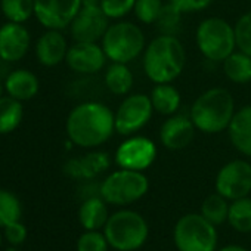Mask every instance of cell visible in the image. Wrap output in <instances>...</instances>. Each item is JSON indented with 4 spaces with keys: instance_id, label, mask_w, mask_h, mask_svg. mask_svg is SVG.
Segmentation results:
<instances>
[{
    "instance_id": "cell-1",
    "label": "cell",
    "mask_w": 251,
    "mask_h": 251,
    "mask_svg": "<svg viewBox=\"0 0 251 251\" xmlns=\"http://www.w3.org/2000/svg\"><path fill=\"white\" fill-rule=\"evenodd\" d=\"M65 129L75 147L86 150L102 147L115 132L114 112L98 100L81 102L70 111Z\"/></svg>"
},
{
    "instance_id": "cell-2",
    "label": "cell",
    "mask_w": 251,
    "mask_h": 251,
    "mask_svg": "<svg viewBox=\"0 0 251 251\" xmlns=\"http://www.w3.org/2000/svg\"><path fill=\"white\" fill-rule=\"evenodd\" d=\"M186 64V52L177 36L160 34L154 37L142 53L145 75L154 83H173Z\"/></svg>"
},
{
    "instance_id": "cell-3",
    "label": "cell",
    "mask_w": 251,
    "mask_h": 251,
    "mask_svg": "<svg viewBox=\"0 0 251 251\" xmlns=\"http://www.w3.org/2000/svg\"><path fill=\"white\" fill-rule=\"evenodd\" d=\"M235 111L232 93L225 87H211L204 90L194 100L189 117L198 132L217 135L227 130Z\"/></svg>"
},
{
    "instance_id": "cell-4",
    "label": "cell",
    "mask_w": 251,
    "mask_h": 251,
    "mask_svg": "<svg viewBox=\"0 0 251 251\" xmlns=\"http://www.w3.org/2000/svg\"><path fill=\"white\" fill-rule=\"evenodd\" d=\"M103 233L111 248L117 251H136L147 242L150 226L138 211L118 210L109 214Z\"/></svg>"
},
{
    "instance_id": "cell-5",
    "label": "cell",
    "mask_w": 251,
    "mask_h": 251,
    "mask_svg": "<svg viewBox=\"0 0 251 251\" xmlns=\"http://www.w3.org/2000/svg\"><path fill=\"white\" fill-rule=\"evenodd\" d=\"M100 46L108 61L130 64L139 58L147 48L145 33L135 23L118 21L109 24L100 40Z\"/></svg>"
},
{
    "instance_id": "cell-6",
    "label": "cell",
    "mask_w": 251,
    "mask_h": 251,
    "mask_svg": "<svg viewBox=\"0 0 251 251\" xmlns=\"http://www.w3.org/2000/svg\"><path fill=\"white\" fill-rule=\"evenodd\" d=\"M195 43L200 53L207 61L222 64L236 50L235 28L223 18H205L195 30Z\"/></svg>"
},
{
    "instance_id": "cell-7",
    "label": "cell",
    "mask_w": 251,
    "mask_h": 251,
    "mask_svg": "<svg viewBox=\"0 0 251 251\" xmlns=\"http://www.w3.org/2000/svg\"><path fill=\"white\" fill-rule=\"evenodd\" d=\"M150 180L144 172L120 169L100 182V197L111 205H130L147 195Z\"/></svg>"
},
{
    "instance_id": "cell-8",
    "label": "cell",
    "mask_w": 251,
    "mask_h": 251,
    "mask_svg": "<svg viewBox=\"0 0 251 251\" xmlns=\"http://www.w3.org/2000/svg\"><path fill=\"white\" fill-rule=\"evenodd\" d=\"M216 226L201 213L182 216L173 229V242L177 251H216Z\"/></svg>"
},
{
    "instance_id": "cell-9",
    "label": "cell",
    "mask_w": 251,
    "mask_h": 251,
    "mask_svg": "<svg viewBox=\"0 0 251 251\" xmlns=\"http://www.w3.org/2000/svg\"><path fill=\"white\" fill-rule=\"evenodd\" d=\"M154 106L150 95L129 93L123 98L114 112L115 132L121 136H132L141 132L151 121Z\"/></svg>"
},
{
    "instance_id": "cell-10",
    "label": "cell",
    "mask_w": 251,
    "mask_h": 251,
    "mask_svg": "<svg viewBox=\"0 0 251 251\" xmlns=\"http://www.w3.org/2000/svg\"><path fill=\"white\" fill-rule=\"evenodd\" d=\"M157 158V145L152 139L141 135L127 136L115 151L114 161L120 169L145 172Z\"/></svg>"
},
{
    "instance_id": "cell-11",
    "label": "cell",
    "mask_w": 251,
    "mask_h": 251,
    "mask_svg": "<svg viewBox=\"0 0 251 251\" xmlns=\"http://www.w3.org/2000/svg\"><path fill=\"white\" fill-rule=\"evenodd\" d=\"M216 192L229 201L251 194V164L247 160H232L222 166L214 180Z\"/></svg>"
},
{
    "instance_id": "cell-12",
    "label": "cell",
    "mask_w": 251,
    "mask_h": 251,
    "mask_svg": "<svg viewBox=\"0 0 251 251\" xmlns=\"http://www.w3.org/2000/svg\"><path fill=\"white\" fill-rule=\"evenodd\" d=\"M80 9L81 0H34V15L48 30L70 27Z\"/></svg>"
},
{
    "instance_id": "cell-13",
    "label": "cell",
    "mask_w": 251,
    "mask_h": 251,
    "mask_svg": "<svg viewBox=\"0 0 251 251\" xmlns=\"http://www.w3.org/2000/svg\"><path fill=\"white\" fill-rule=\"evenodd\" d=\"M109 27V18L100 6H81L73 23L70 33L74 42H99Z\"/></svg>"
},
{
    "instance_id": "cell-14",
    "label": "cell",
    "mask_w": 251,
    "mask_h": 251,
    "mask_svg": "<svg viewBox=\"0 0 251 251\" xmlns=\"http://www.w3.org/2000/svg\"><path fill=\"white\" fill-rule=\"evenodd\" d=\"M108 58L96 42H74L68 48L65 62L74 73L92 75L105 68Z\"/></svg>"
},
{
    "instance_id": "cell-15",
    "label": "cell",
    "mask_w": 251,
    "mask_h": 251,
    "mask_svg": "<svg viewBox=\"0 0 251 251\" xmlns=\"http://www.w3.org/2000/svg\"><path fill=\"white\" fill-rule=\"evenodd\" d=\"M195 126L189 115L173 114L169 115L167 120L160 127V142L164 148L170 151H179L186 148L195 136Z\"/></svg>"
},
{
    "instance_id": "cell-16",
    "label": "cell",
    "mask_w": 251,
    "mask_h": 251,
    "mask_svg": "<svg viewBox=\"0 0 251 251\" xmlns=\"http://www.w3.org/2000/svg\"><path fill=\"white\" fill-rule=\"evenodd\" d=\"M30 33L18 23H8L0 27V59L15 62L24 58L30 49Z\"/></svg>"
},
{
    "instance_id": "cell-17",
    "label": "cell",
    "mask_w": 251,
    "mask_h": 251,
    "mask_svg": "<svg viewBox=\"0 0 251 251\" xmlns=\"http://www.w3.org/2000/svg\"><path fill=\"white\" fill-rule=\"evenodd\" d=\"M111 166V158L103 151H92L83 157L71 158L64 164V173L74 180H93L105 173Z\"/></svg>"
},
{
    "instance_id": "cell-18",
    "label": "cell",
    "mask_w": 251,
    "mask_h": 251,
    "mask_svg": "<svg viewBox=\"0 0 251 251\" xmlns=\"http://www.w3.org/2000/svg\"><path fill=\"white\" fill-rule=\"evenodd\" d=\"M68 45L61 30H48L36 45V56L45 67H56L65 61Z\"/></svg>"
},
{
    "instance_id": "cell-19",
    "label": "cell",
    "mask_w": 251,
    "mask_h": 251,
    "mask_svg": "<svg viewBox=\"0 0 251 251\" xmlns=\"http://www.w3.org/2000/svg\"><path fill=\"white\" fill-rule=\"evenodd\" d=\"M227 135L233 148L251 158V105H244L235 111Z\"/></svg>"
},
{
    "instance_id": "cell-20",
    "label": "cell",
    "mask_w": 251,
    "mask_h": 251,
    "mask_svg": "<svg viewBox=\"0 0 251 251\" xmlns=\"http://www.w3.org/2000/svg\"><path fill=\"white\" fill-rule=\"evenodd\" d=\"M108 202L102 197H92L81 201L78 208V222L84 230H100L108 222Z\"/></svg>"
},
{
    "instance_id": "cell-21",
    "label": "cell",
    "mask_w": 251,
    "mask_h": 251,
    "mask_svg": "<svg viewBox=\"0 0 251 251\" xmlns=\"http://www.w3.org/2000/svg\"><path fill=\"white\" fill-rule=\"evenodd\" d=\"M133 73L129 68V64L121 62H111L105 68L103 83L109 93L115 96H126L132 92L133 87Z\"/></svg>"
},
{
    "instance_id": "cell-22",
    "label": "cell",
    "mask_w": 251,
    "mask_h": 251,
    "mask_svg": "<svg viewBox=\"0 0 251 251\" xmlns=\"http://www.w3.org/2000/svg\"><path fill=\"white\" fill-rule=\"evenodd\" d=\"M5 89L9 96L18 100H28L39 92V80L28 70H15L5 80Z\"/></svg>"
},
{
    "instance_id": "cell-23",
    "label": "cell",
    "mask_w": 251,
    "mask_h": 251,
    "mask_svg": "<svg viewBox=\"0 0 251 251\" xmlns=\"http://www.w3.org/2000/svg\"><path fill=\"white\" fill-rule=\"evenodd\" d=\"M150 98H151L154 111L166 117L176 114L182 103L180 92L172 83L155 84L150 93Z\"/></svg>"
},
{
    "instance_id": "cell-24",
    "label": "cell",
    "mask_w": 251,
    "mask_h": 251,
    "mask_svg": "<svg viewBox=\"0 0 251 251\" xmlns=\"http://www.w3.org/2000/svg\"><path fill=\"white\" fill-rule=\"evenodd\" d=\"M225 77L235 84H247L251 81V56L235 50L222 62Z\"/></svg>"
},
{
    "instance_id": "cell-25",
    "label": "cell",
    "mask_w": 251,
    "mask_h": 251,
    "mask_svg": "<svg viewBox=\"0 0 251 251\" xmlns=\"http://www.w3.org/2000/svg\"><path fill=\"white\" fill-rule=\"evenodd\" d=\"M23 120L21 100L12 96L0 98V135L14 132Z\"/></svg>"
},
{
    "instance_id": "cell-26",
    "label": "cell",
    "mask_w": 251,
    "mask_h": 251,
    "mask_svg": "<svg viewBox=\"0 0 251 251\" xmlns=\"http://www.w3.org/2000/svg\"><path fill=\"white\" fill-rule=\"evenodd\" d=\"M227 222L236 232H241V233L251 232V198L250 197H244L230 202Z\"/></svg>"
},
{
    "instance_id": "cell-27",
    "label": "cell",
    "mask_w": 251,
    "mask_h": 251,
    "mask_svg": "<svg viewBox=\"0 0 251 251\" xmlns=\"http://www.w3.org/2000/svg\"><path fill=\"white\" fill-rule=\"evenodd\" d=\"M229 200L222 197L219 192L210 194L201 204V214L211 222L214 226H219L227 220L229 214Z\"/></svg>"
},
{
    "instance_id": "cell-28",
    "label": "cell",
    "mask_w": 251,
    "mask_h": 251,
    "mask_svg": "<svg viewBox=\"0 0 251 251\" xmlns=\"http://www.w3.org/2000/svg\"><path fill=\"white\" fill-rule=\"evenodd\" d=\"M0 8L9 23L23 24L34 15V0H2Z\"/></svg>"
},
{
    "instance_id": "cell-29",
    "label": "cell",
    "mask_w": 251,
    "mask_h": 251,
    "mask_svg": "<svg viewBox=\"0 0 251 251\" xmlns=\"http://www.w3.org/2000/svg\"><path fill=\"white\" fill-rule=\"evenodd\" d=\"M23 208L18 197L11 191L0 189V227H5L21 219Z\"/></svg>"
},
{
    "instance_id": "cell-30",
    "label": "cell",
    "mask_w": 251,
    "mask_h": 251,
    "mask_svg": "<svg viewBox=\"0 0 251 251\" xmlns=\"http://www.w3.org/2000/svg\"><path fill=\"white\" fill-rule=\"evenodd\" d=\"M182 17L183 12H180L175 5L170 2L164 3L158 20L155 23L160 34H169V36H177L182 28Z\"/></svg>"
},
{
    "instance_id": "cell-31",
    "label": "cell",
    "mask_w": 251,
    "mask_h": 251,
    "mask_svg": "<svg viewBox=\"0 0 251 251\" xmlns=\"http://www.w3.org/2000/svg\"><path fill=\"white\" fill-rule=\"evenodd\" d=\"M163 6V0H136L133 14L141 24L152 25L157 23Z\"/></svg>"
},
{
    "instance_id": "cell-32",
    "label": "cell",
    "mask_w": 251,
    "mask_h": 251,
    "mask_svg": "<svg viewBox=\"0 0 251 251\" xmlns=\"http://www.w3.org/2000/svg\"><path fill=\"white\" fill-rule=\"evenodd\" d=\"M236 49L251 56V11L242 14L233 25Z\"/></svg>"
},
{
    "instance_id": "cell-33",
    "label": "cell",
    "mask_w": 251,
    "mask_h": 251,
    "mask_svg": "<svg viewBox=\"0 0 251 251\" xmlns=\"http://www.w3.org/2000/svg\"><path fill=\"white\" fill-rule=\"evenodd\" d=\"M108 239L99 230H86L77 239V251H108Z\"/></svg>"
},
{
    "instance_id": "cell-34",
    "label": "cell",
    "mask_w": 251,
    "mask_h": 251,
    "mask_svg": "<svg viewBox=\"0 0 251 251\" xmlns=\"http://www.w3.org/2000/svg\"><path fill=\"white\" fill-rule=\"evenodd\" d=\"M136 0H100V9L109 20H121L133 12Z\"/></svg>"
},
{
    "instance_id": "cell-35",
    "label": "cell",
    "mask_w": 251,
    "mask_h": 251,
    "mask_svg": "<svg viewBox=\"0 0 251 251\" xmlns=\"http://www.w3.org/2000/svg\"><path fill=\"white\" fill-rule=\"evenodd\" d=\"M27 227L18 220L3 227V238L9 242V245L20 247L27 239Z\"/></svg>"
},
{
    "instance_id": "cell-36",
    "label": "cell",
    "mask_w": 251,
    "mask_h": 251,
    "mask_svg": "<svg viewBox=\"0 0 251 251\" xmlns=\"http://www.w3.org/2000/svg\"><path fill=\"white\" fill-rule=\"evenodd\" d=\"M172 5H175L180 12L189 14V12H200L207 9L214 0H169Z\"/></svg>"
},
{
    "instance_id": "cell-37",
    "label": "cell",
    "mask_w": 251,
    "mask_h": 251,
    "mask_svg": "<svg viewBox=\"0 0 251 251\" xmlns=\"http://www.w3.org/2000/svg\"><path fill=\"white\" fill-rule=\"evenodd\" d=\"M219 251H250V250H247L245 247H241V245L230 244V245L223 247V248H222V250H219Z\"/></svg>"
},
{
    "instance_id": "cell-38",
    "label": "cell",
    "mask_w": 251,
    "mask_h": 251,
    "mask_svg": "<svg viewBox=\"0 0 251 251\" xmlns=\"http://www.w3.org/2000/svg\"><path fill=\"white\" fill-rule=\"evenodd\" d=\"M100 0H81V6H99Z\"/></svg>"
},
{
    "instance_id": "cell-39",
    "label": "cell",
    "mask_w": 251,
    "mask_h": 251,
    "mask_svg": "<svg viewBox=\"0 0 251 251\" xmlns=\"http://www.w3.org/2000/svg\"><path fill=\"white\" fill-rule=\"evenodd\" d=\"M3 232H0V247H2V244H3Z\"/></svg>"
},
{
    "instance_id": "cell-40",
    "label": "cell",
    "mask_w": 251,
    "mask_h": 251,
    "mask_svg": "<svg viewBox=\"0 0 251 251\" xmlns=\"http://www.w3.org/2000/svg\"><path fill=\"white\" fill-rule=\"evenodd\" d=\"M6 251H18V250H17V247H15V245H11Z\"/></svg>"
},
{
    "instance_id": "cell-41",
    "label": "cell",
    "mask_w": 251,
    "mask_h": 251,
    "mask_svg": "<svg viewBox=\"0 0 251 251\" xmlns=\"http://www.w3.org/2000/svg\"><path fill=\"white\" fill-rule=\"evenodd\" d=\"M2 92H3V86H2V81H0V98H2Z\"/></svg>"
}]
</instances>
